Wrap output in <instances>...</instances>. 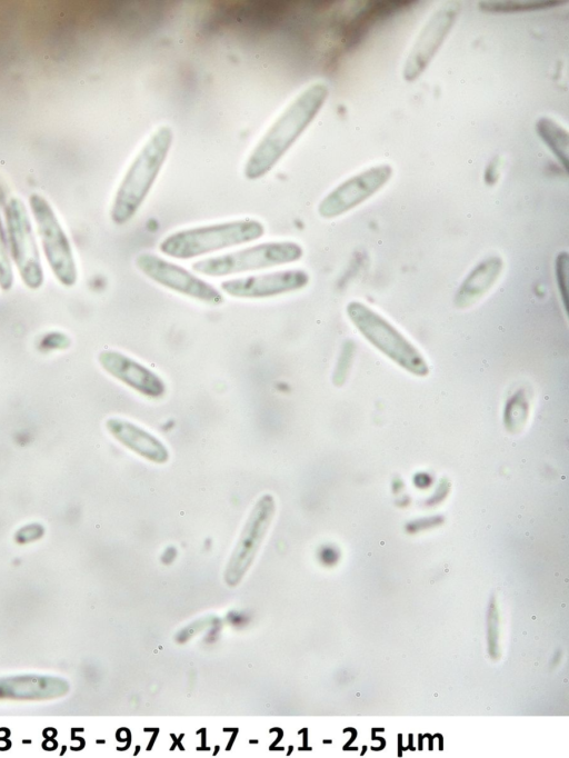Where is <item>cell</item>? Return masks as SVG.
I'll return each instance as SVG.
<instances>
[{"label": "cell", "mask_w": 569, "mask_h": 758, "mask_svg": "<svg viewBox=\"0 0 569 758\" xmlns=\"http://www.w3.org/2000/svg\"><path fill=\"white\" fill-rule=\"evenodd\" d=\"M263 235L264 226L259 220H231L174 231L161 240L159 250L173 259L190 260L256 241Z\"/></svg>", "instance_id": "3"}, {"label": "cell", "mask_w": 569, "mask_h": 758, "mask_svg": "<svg viewBox=\"0 0 569 758\" xmlns=\"http://www.w3.org/2000/svg\"><path fill=\"white\" fill-rule=\"evenodd\" d=\"M98 362L109 376L143 397L159 399L167 391L158 373L123 352L102 350L98 355Z\"/></svg>", "instance_id": "12"}, {"label": "cell", "mask_w": 569, "mask_h": 758, "mask_svg": "<svg viewBox=\"0 0 569 758\" xmlns=\"http://www.w3.org/2000/svg\"><path fill=\"white\" fill-rule=\"evenodd\" d=\"M70 339L67 335L60 331H50L43 336L40 341V347L44 350H57L68 348Z\"/></svg>", "instance_id": "21"}, {"label": "cell", "mask_w": 569, "mask_h": 758, "mask_svg": "<svg viewBox=\"0 0 569 758\" xmlns=\"http://www.w3.org/2000/svg\"><path fill=\"white\" fill-rule=\"evenodd\" d=\"M502 270L500 257L492 256L479 262L460 285L455 303L466 308L482 298L496 283Z\"/></svg>", "instance_id": "16"}, {"label": "cell", "mask_w": 569, "mask_h": 758, "mask_svg": "<svg viewBox=\"0 0 569 758\" xmlns=\"http://www.w3.org/2000/svg\"><path fill=\"white\" fill-rule=\"evenodd\" d=\"M303 269H283L222 280L220 290L238 299H267L299 291L309 285Z\"/></svg>", "instance_id": "10"}, {"label": "cell", "mask_w": 569, "mask_h": 758, "mask_svg": "<svg viewBox=\"0 0 569 758\" xmlns=\"http://www.w3.org/2000/svg\"><path fill=\"white\" fill-rule=\"evenodd\" d=\"M302 256L303 249L298 242L267 241L198 260L192 263V270L206 277L221 278L293 263Z\"/></svg>", "instance_id": "4"}, {"label": "cell", "mask_w": 569, "mask_h": 758, "mask_svg": "<svg viewBox=\"0 0 569 758\" xmlns=\"http://www.w3.org/2000/svg\"><path fill=\"white\" fill-rule=\"evenodd\" d=\"M13 281L14 275L11 266L7 231L0 216V289L3 291L11 290Z\"/></svg>", "instance_id": "19"}, {"label": "cell", "mask_w": 569, "mask_h": 758, "mask_svg": "<svg viewBox=\"0 0 569 758\" xmlns=\"http://www.w3.org/2000/svg\"><path fill=\"white\" fill-rule=\"evenodd\" d=\"M346 313L357 330L388 358L413 375L428 373V366L417 348L377 311L353 300L348 302Z\"/></svg>", "instance_id": "5"}, {"label": "cell", "mask_w": 569, "mask_h": 758, "mask_svg": "<svg viewBox=\"0 0 569 758\" xmlns=\"http://www.w3.org/2000/svg\"><path fill=\"white\" fill-rule=\"evenodd\" d=\"M136 266L154 283L181 296L210 306H219L224 301L223 295L213 285L157 255L140 253L136 258Z\"/></svg>", "instance_id": "8"}, {"label": "cell", "mask_w": 569, "mask_h": 758, "mask_svg": "<svg viewBox=\"0 0 569 758\" xmlns=\"http://www.w3.org/2000/svg\"><path fill=\"white\" fill-rule=\"evenodd\" d=\"M456 18L451 8L438 10L420 32L403 68V77L411 81L419 77L446 39Z\"/></svg>", "instance_id": "13"}, {"label": "cell", "mask_w": 569, "mask_h": 758, "mask_svg": "<svg viewBox=\"0 0 569 758\" xmlns=\"http://www.w3.org/2000/svg\"><path fill=\"white\" fill-rule=\"evenodd\" d=\"M173 141L172 129L159 127L140 148L124 172L110 208L113 223L130 221L153 187Z\"/></svg>", "instance_id": "2"}, {"label": "cell", "mask_w": 569, "mask_h": 758, "mask_svg": "<svg viewBox=\"0 0 569 758\" xmlns=\"http://www.w3.org/2000/svg\"><path fill=\"white\" fill-rule=\"evenodd\" d=\"M391 176L389 164H379L345 180L320 201L318 213L325 219L343 215L379 191Z\"/></svg>", "instance_id": "11"}, {"label": "cell", "mask_w": 569, "mask_h": 758, "mask_svg": "<svg viewBox=\"0 0 569 758\" xmlns=\"http://www.w3.org/2000/svg\"><path fill=\"white\" fill-rule=\"evenodd\" d=\"M29 207L41 241L46 260L60 285L77 283L78 268L68 235L49 201L39 193L29 196Z\"/></svg>", "instance_id": "6"}, {"label": "cell", "mask_w": 569, "mask_h": 758, "mask_svg": "<svg viewBox=\"0 0 569 758\" xmlns=\"http://www.w3.org/2000/svg\"><path fill=\"white\" fill-rule=\"evenodd\" d=\"M44 533V528L38 522H32L20 528L14 536L19 543H28L40 539Z\"/></svg>", "instance_id": "20"}, {"label": "cell", "mask_w": 569, "mask_h": 758, "mask_svg": "<svg viewBox=\"0 0 569 758\" xmlns=\"http://www.w3.org/2000/svg\"><path fill=\"white\" fill-rule=\"evenodd\" d=\"M536 130L567 170L569 148L568 132L553 120L545 117L537 121Z\"/></svg>", "instance_id": "17"}, {"label": "cell", "mask_w": 569, "mask_h": 758, "mask_svg": "<svg viewBox=\"0 0 569 758\" xmlns=\"http://www.w3.org/2000/svg\"><path fill=\"white\" fill-rule=\"evenodd\" d=\"M9 251L23 285L38 290L44 272L27 207L19 197H11L3 206Z\"/></svg>", "instance_id": "7"}, {"label": "cell", "mask_w": 569, "mask_h": 758, "mask_svg": "<svg viewBox=\"0 0 569 758\" xmlns=\"http://www.w3.org/2000/svg\"><path fill=\"white\" fill-rule=\"evenodd\" d=\"M328 97L323 83L305 89L269 127L249 154L243 174L249 180L264 177L309 127Z\"/></svg>", "instance_id": "1"}, {"label": "cell", "mask_w": 569, "mask_h": 758, "mask_svg": "<svg viewBox=\"0 0 569 758\" xmlns=\"http://www.w3.org/2000/svg\"><path fill=\"white\" fill-rule=\"evenodd\" d=\"M276 510L273 496L262 495L254 503L226 568V580L237 584L250 568Z\"/></svg>", "instance_id": "9"}, {"label": "cell", "mask_w": 569, "mask_h": 758, "mask_svg": "<svg viewBox=\"0 0 569 758\" xmlns=\"http://www.w3.org/2000/svg\"><path fill=\"white\" fill-rule=\"evenodd\" d=\"M559 1H482L480 2V8L485 11L491 12H515L523 10H537L555 4H559Z\"/></svg>", "instance_id": "18"}, {"label": "cell", "mask_w": 569, "mask_h": 758, "mask_svg": "<svg viewBox=\"0 0 569 758\" xmlns=\"http://www.w3.org/2000/svg\"><path fill=\"white\" fill-rule=\"evenodd\" d=\"M69 690V684L59 677L21 675L0 678V699L48 700L59 698Z\"/></svg>", "instance_id": "15"}, {"label": "cell", "mask_w": 569, "mask_h": 758, "mask_svg": "<svg viewBox=\"0 0 569 758\" xmlns=\"http://www.w3.org/2000/svg\"><path fill=\"white\" fill-rule=\"evenodd\" d=\"M104 425L112 438L143 459L154 463L169 460L166 445L142 427L118 417L108 418Z\"/></svg>", "instance_id": "14"}, {"label": "cell", "mask_w": 569, "mask_h": 758, "mask_svg": "<svg viewBox=\"0 0 569 758\" xmlns=\"http://www.w3.org/2000/svg\"><path fill=\"white\" fill-rule=\"evenodd\" d=\"M556 272L559 290L563 297L565 306L567 303V276H568V255L566 252L559 253L556 261Z\"/></svg>", "instance_id": "22"}]
</instances>
